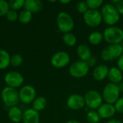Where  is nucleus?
<instances>
[{
    "mask_svg": "<svg viewBox=\"0 0 123 123\" xmlns=\"http://www.w3.org/2000/svg\"><path fill=\"white\" fill-rule=\"evenodd\" d=\"M97 112L102 119H111L115 115L116 110L114 105L108 103H102V105L97 109Z\"/></svg>",
    "mask_w": 123,
    "mask_h": 123,
    "instance_id": "4468645a",
    "label": "nucleus"
},
{
    "mask_svg": "<svg viewBox=\"0 0 123 123\" xmlns=\"http://www.w3.org/2000/svg\"><path fill=\"white\" fill-rule=\"evenodd\" d=\"M5 83L9 86L12 88L19 87L24 82V78L22 75L17 71H10L8 72L4 76Z\"/></svg>",
    "mask_w": 123,
    "mask_h": 123,
    "instance_id": "ddd939ff",
    "label": "nucleus"
},
{
    "mask_svg": "<svg viewBox=\"0 0 123 123\" xmlns=\"http://www.w3.org/2000/svg\"><path fill=\"white\" fill-rule=\"evenodd\" d=\"M76 53L80 61L87 62L92 57V50L86 44H81L77 47Z\"/></svg>",
    "mask_w": 123,
    "mask_h": 123,
    "instance_id": "a211bd4d",
    "label": "nucleus"
},
{
    "mask_svg": "<svg viewBox=\"0 0 123 123\" xmlns=\"http://www.w3.org/2000/svg\"><path fill=\"white\" fill-rule=\"evenodd\" d=\"M106 123H123L120 120H117V119H110Z\"/></svg>",
    "mask_w": 123,
    "mask_h": 123,
    "instance_id": "e433bc0d",
    "label": "nucleus"
},
{
    "mask_svg": "<svg viewBox=\"0 0 123 123\" xmlns=\"http://www.w3.org/2000/svg\"><path fill=\"white\" fill-rule=\"evenodd\" d=\"M118 86H119V89H120V92H123V81H122L120 84H119Z\"/></svg>",
    "mask_w": 123,
    "mask_h": 123,
    "instance_id": "ea45409f",
    "label": "nucleus"
},
{
    "mask_svg": "<svg viewBox=\"0 0 123 123\" xmlns=\"http://www.w3.org/2000/svg\"><path fill=\"white\" fill-rule=\"evenodd\" d=\"M123 53V47L121 44L109 45L101 52V58L103 61L109 62L118 59Z\"/></svg>",
    "mask_w": 123,
    "mask_h": 123,
    "instance_id": "39448f33",
    "label": "nucleus"
},
{
    "mask_svg": "<svg viewBox=\"0 0 123 123\" xmlns=\"http://www.w3.org/2000/svg\"><path fill=\"white\" fill-rule=\"evenodd\" d=\"M47 106V99L44 97H38L32 102V107L35 110L39 112L43 110Z\"/></svg>",
    "mask_w": 123,
    "mask_h": 123,
    "instance_id": "5701e85b",
    "label": "nucleus"
},
{
    "mask_svg": "<svg viewBox=\"0 0 123 123\" xmlns=\"http://www.w3.org/2000/svg\"><path fill=\"white\" fill-rule=\"evenodd\" d=\"M32 17V14L30 12L25 9L19 13L18 19L22 24H28L31 21Z\"/></svg>",
    "mask_w": 123,
    "mask_h": 123,
    "instance_id": "393cba45",
    "label": "nucleus"
},
{
    "mask_svg": "<svg viewBox=\"0 0 123 123\" xmlns=\"http://www.w3.org/2000/svg\"><path fill=\"white\" fill-rule=\"evenodd\" d=\"M86 4L89 7V9H98L103 6L104 1L102 0H86Z\"/></svg>",
    "mask_w": 123,
    "mask_h": 123,
    "instance_id": "bb28decb",
    "label": "nucleus"
},
{
    "mask_svg": "<svg viewBox=\"0 0 123 123\" xmlns=\"http://www.w3.org/2000/svg\"><path fill=\"white\" fill-rule=\"evenodd\" d=\"M58 28L62 32H71L74 27V21L71 14L66 12H60L56 18Z\"/></svg>",
    "mask_w": 123,
    "mask_h": 123,
    "instance_id": "7ed1b4c3",
    "label": "nucleus"
},
{
    "mask_svg": "<svg viewBox=\"0 0 123 123\" xmlns=\"http://www.w3.org/2000/svg\"><path fill=\"white\" fill-rule=\"evenodd\" d=\"M120 15H123V0H119L118 2L115 5Z\"/></svg>",
    "mask_w": 123,
    "mask_h": 123,
    "instance_id": "72a5a7b5",
    "label": "nucleus"
},
{
    "mask_svg": "<svg viewBox=\"0 0 123 123\" xmlns=\"http://www.w3.org/2000/svg\"><path fill=\"white\" fill-rule=\"evenodd\" d=\"M76 9L80 14H83V15L89 10V7L86 4V1H79L76 4Z\"/></svg>",
    "mask_w": 123,
    "mask_h": 123,
    "instance_id": "c756f323",
    "label": "nucleus"
},
{
    "mask_svg": "<svg viewBox=\"0 0 123 123\" xmlns=\"http://www.w3.org/2000/svg\"><path fill=\"white\" fill-rule=\"evenodd\" d=\"M43 2L40 0H26L25 1L24 7L25 10H27L32 13H37L43 9Z\"/></svg>",
    "mask_w": 123,
    "mask_h": 123,
    "instance_id": "6ab92c4d",
    "label": "nucleus"
},
{
    "mask_svg": "<svg viewBox=\"0 0 123 123\" xmlns=\"http://www.w3.org/2000/svg\"><path fill=\"white\" fill-rule=\"evenodd\" d=\"M68 71L72 77L81 79L88 74L89 71V66L86 61H77L70 66Z\"/></svg>",
    "mask_w": 123,
    "mask_h": 123,
    "instance_id": "0eeeda50",
    "label": "nucleus"
},
{
    "mask_svg": "<svg viewBox=\"0 0 123 123\" xmlns=\"http://www.w3.org/2000/svg\"><path fill=\"white\" fill-rule=\"evenodd\" d=\"M9 10V3L4 0H0V17L6 14Z\"/></svg>",
    "mask_w": 123,
    "mask_h": 123,
    "instance_id": "7c9ffc66",
    "label": "nucleus"
},
{
    "mask_svg": "<svg viewBox=\"0 0 123 123\" xmlns=\"http://www.w3.org/2000/svg\"><path fill=\"white\" fill-rule=\"evenodd\" d=\"M120 91L117 84L112 83L107 84L102 90V98L105 103L115 105L120 98Z\"/></svg>",
    "mask_w": 123,
    "mask_h": 123,
    "instance_id": "20e7f679",
    "label": "nucleus"
},
{
    "mask_svg": "<svg viewBox=\"0 0 123 123\" xmlns=\"http://www.w3.org/2000/svg\"><path fill=\"white\" fill-rule=\"evenodd\" d=\"M71 2L70 0H61L60 1V3L61 4H69Z\"/></svg>",
    "mask_w": 123,
    "mask_h": 123,
    "instance_id": "4c0bfd02",
    "label": "nucleus"
},
{
    "mask_svg": "<svg viewBox=\"0 0 123 123\" xmlns=\"http://www.w3.org/2000/svg\"><path fill=\"white\" fill-rule=\"evenodd\" d=\"M96 62H97V59H96V58L95 57H92L88 61H87V63H88V65L89 66V67L90 66H93L94 65H95V63H96Z\"/></svg>",
    "mask_w": 123,
    "mask_h": 123,
    "instance_id": "c9c22d12",
    "label": "nucleus"
},
{
    "mask_svg": "<svg viewBox=\"0 0 123 123\" xmlns=\"http://www.w3.org/2000/svg\"><path fill=\"white\" fill-rule=\"evenodd\" d=\"M107 78L110 81V83L115 84H119L123 81V71L117 67H111L109 69V73Z\"/></svg>",
    "mask_w": 123,
    "mask_h": 123,
    "instance_id": "f3484780",
    "label": "nucleus"
},
{
    "mask_svg": "<svg viewBox=\"0 0 123 123\" xmlns=\"http://www.w3.org/2000/svg\"><path fill=\"white\" fill-rule=\"evenodd\" d=\"M23 62V57L20 54H14L11 57L10 63L13 66H19Z\"/></svg>",
    "mask_w": 123,
    "mask_h": 123,
    "instance_id": "c85d7f7f",
    "label": "nucleus"
},
{
    "mask_svg": "<svg viewBox=\"0 0 123 123\" xmlns=\"http://www.w3.org/2000/svg\"><path fill=\"white\" fill-rule=\"evenodd\" d=\"M36 91L31 85H26L22 86L19 92V100L25 104H30L33 102L35 99Z\"/></svg>",
    "mask_w": 123,
    "mask_h": 123,
    "instance_id": "9b49d317",
    "label": "nucleus"
},
{
    "mask_svg": "<svg viewBox=\"0 0 123 123\" xmlns=\"http://www.w3.org/2000/svg\"><path fill=\"white\" fill-rule=\"evenodd\" d=\"M100 119L97 111L90 110L86 114V120L88 123H99Z\"/></svg>",
    "mask_w": 123,
    "mask_h": 123,
    "instance_id": "a878e982",
    "label": "nucleus"
},
{
    "mask_svg": "<svg viewBox=\"0 0 123 123\" xmlns=\"http://www.w3.org/2000/svg\"><path fill=\"white\" fill-rule=\"evenodd\" d=\"M1 99L6 106L15 107L19 101V92L14 88L6 86L1 91Z\"/></svg>",
    "mask_w": 123,
    "mask_h": 123,
    "instance_id": "6e6552de",
    "label": "nucleus"
},
{
    "mask_svg": "<svg viewBox=\"0 0 123 123\" xmlns=\"http://www.w3.org/2000/svg\"><path fill=\"white\" fill-rule=\"evenodd\" d=\"M66 123H81L79 121L76 120H70L68 121H67Z\"/></svg>",
    "mask_w": 123,
    "mask_h": 123,
    "instance_id": "58836bf2",
    "label": "nucleus"
},
{
    "mask_svg": "<svg viewBox=\"0 0 123 123\" xmlns=\"http://www.w3.org/2000/svg\"><path fill=\"white\" fill-rule=\"evenodd\" d=\"M109 68L105 64H100L94 68L93 71V77L97 81H102L105 80L109 73Z\"/></svg>",
    "mask_w": 123,
    "mask_h": 123,
    "instance_id": "dca6fc26",
    "label": "nucleus"
},
{
    "mask_svg": "<svg viewBox=\"0 0 123 123\" xmlns=\"http://www.w3.org/2000/svg\"><path fill=\"white\" fill-rule=\"evenodd\" d=\"M66 105L69 109L74 111L80 110L86 106L84 97L79 94H71L67 99Z\"/></svg>",
    "mask_w": 123,
    "mask_h": 123,
    "instance_id": "f8f14e48",
    "label": "nucleus"
},
{
    "mask_svg": "<svg viewBox=\"0 0 123 123\" xmlns=\"http://www.w3.org/2000/svg\"><path fill=\"white\" fill-rule=\"evenodd\" d=\"M22 121L24 123H39L40 115L38 112L33 108L26 110L22 115Z\"/></svg>",
    "mask_w": 123,
    "mask_h": 123,
    "instance_id": "2eb2a0df",
    "label": "nucleus"
},
{
    "mask_svg": "<svg viewBox=\"0 0 123 123\" xmlns=\"http://www.w3.org/2000/svg\"><path fill=\"white\" fill-rule=\"evenodd\" d=\"M62 39H63L64 44L68 47H73L77 43V38L76 35L73 34L72 32H68V33L63 34Z\"/></svg>",
    "mask_w": 123,
    "mask_h": 123,
    "instance_id": "b1692460",
    "label": "nucleus"
},
{
    "mask_svg": "<svg viewBox=\"0 0 123 123\" xmlns=\"http://www.w3.org/2000/svg\"><path fill=\"white\" fill-rule=\"evenodd\" d=\"M100 12L102 20L109 26H115L120 19V14L116 6L112 4L107 3L104 4L101 8Z\"/></svg>",
    "mask_w": 123,
    "mask_h": 123,
    "instance_id": "f257e3e1",
    "label": "nucleus"
},
{
    "mask_svg": "<svg viewBox=\"0 0 123 123\" xmlns=\"http://www.w3.org/2000/svg\"><path fill=\"white\" fill-rule=\"evenodd\" d=\"M25 0H10L8 3L9 5V8H12L13 10L19 9L25 5Z\"/></svg>",
    "mask_w": 123,
    "mask_h": 123,
    "instance_id": "cd10ccee",
    "label": "nucleus"
},
{
    "mask_svg": "<svg viewBox=\"0 0 123 123\" xmlns=\"http://www.w3.org/2000/svg\"><path fill=\"white\" fill-rule=\"evenodd\" d=\"M89 42L91 45H97L100 44L102 40H104L103 33L98 32V31H94L91 32L88 37Z\"/></svg>",
    "mask_w": 123,
    "mask_h": 123,
    "instance_id": "4be33fe9",
    "label": "nucleus"
},
{
    "mask_svg": "<svg viewBox=\"0 0 123 123\" xmlns=\"http://www.w3.org/2000/svg\"><path fill=\"white\" fill-rule=\"evenodd\" d=\"M6 16L7 19L10 22H14V21L17 20V19H18V17H19L17 12L13 9H9L8 11V12L6 13Z\"/></svg>",
    "mask_w": 123,
    "mask_h": 123,
    "instance_id": "2f4dec72",
    "label": "nucleus"
},
{
    "mask_svg": "<svg viewBox=\"0 0 123 123\" xmlns=\"http://www.w3.org/2000/svg\"><path fill=\"white\" fill-rule=\"evenodd\" d=\"M103 37L110 45L120 44L123 41V30L117 26H109L104 30Z\"/></svg>",
    "mask_w": 123,
    "mask_h": 123,
    "instance_id": "f03ea898",
    "label": "nucleus"
},
{
    "mask_svg": "<svg viewBox=\"0 0 123 123\" xmlns=\"http://www.w3.org/2000/svg\"><path fill=\"white\" fill-rule=\"evenodd\" d=\"M71 61L69 54L66 51H58L51 58V65L55 68H61L66 66Z\"/></svg>",
    "mask_w": 123,
    "mask_h": 123,
    "instance_id": "9d476101",
    "label": "nucleus"
},
{
    "mask_svg": "<svg viewBox=\"0 0 123 123\" xmlns=\"http://www.w3.org/2000/svg\"><path fill=\"white\" fill-rule=\"evenodd\" d=\"M22 112L17 107H12L8 111V116L9 120L15 123H19L22 120Z\"/></svg>",
    "mask_w": 123,
    "mask_h": 123,
    "instance_id": "aec40b11",
    "label": "nucleus"
},
{
    "mask_svg": "<svg viewBox=\"0 0 123 123\" xmlns=\"http://www.w3.org/2000/svg\"><path fill=\"white\" fill-rule=\"evenodd\" d=\"M117 68L123 72V53L117 59Z\"/></svg>",
    "mask_w": 123,
    "mask_h": 123,
    "instance_id": "f704fd0d",
    "label": "nucleus"
},
{
    "mask_svg": "<svg viewBox=\"0 0 123 123\" xmlns=\"http://www.w3.org/2000/svg\"><path fill=\"white\" fill-rule=\"evenodd\" d=\"M85 105L92 110H97L102 105L103 98L102 94L97 90L91 89L86 92L84 96Z\"/></svg>",
    "mask_w": 123,
    "mask_h": 123,
    "instance_id": "423d86ee",
    "label": "nucleus"
},
{
    "mask_svg": "<svg viewBox=\"0 0 123 123\" xmlns=\"http://www.w3.org/2000/svg\"><path fill=\"white\" fill-rule=\"evenodd\" d=\"M85 24L90 27H97L102 24V17L100 11L89 9L83 16Z\"/></svg>",
    "mask_w": 123,
    "mask_h": 123,
    "instance_id": "1a4fd4ad",
    "label": "nucleus"
},
{
    "mask_svg": "<svg viewBox=\"0 0 123 123\" xmlns=\"http://www.w3.org/2000/svg\"><path fill=\"white\" fill-rule=\"evenodd\" d=\"M11 61V57L9 53L3 49L0 50V69L6 68Z\"/></svg>",
    "mask_w": 123,
    "mask_h": 123,
    "instance_id": "412c9836",
    "label": "nucleus"
},
{
    "mask_svg": "<svg viewBox=\"0 0 123 123\" xmlns=\"http://www.w3.org/2000/svg\"><path fill=\"white\" fill-rule=\"evenodd\" d=\"M116 112L123 114V97H121L118 99V100L114 105Z\"/></svg>",
    "mask_w": 123,
    "mask_h": 123,
    "instance_id": "473e14b6",
    "label": "nucleus"
}]
</instances>
